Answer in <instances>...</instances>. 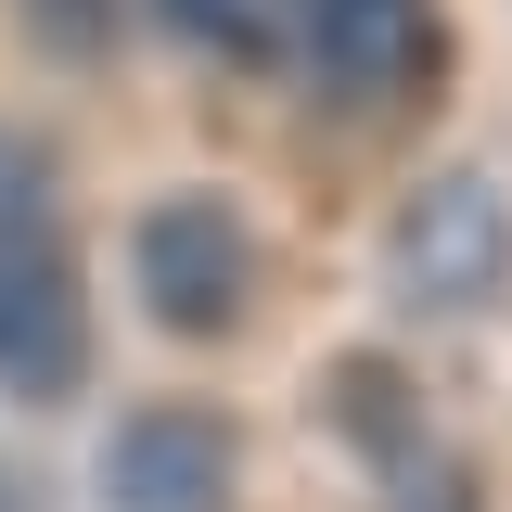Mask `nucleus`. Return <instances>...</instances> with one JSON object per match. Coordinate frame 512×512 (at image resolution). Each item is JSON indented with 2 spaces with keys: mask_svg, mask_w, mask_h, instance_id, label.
<instances>
[{
  "mask_svg": "<svg viewBox=\"0 0 512 512\" xmlns=\"http://www.w3.org/2000/svg\"><path fill=\"white\" fill-rule=\"evenodd\" d=\"M320 410H333V436L359 448L372 474H397L410 448H436V423H423V384L397 372L384 346H346V359L320 372Z\"/></svg>",
  "mask_w": 512,
  "mask_h": 512,
  "instance_id": "obj_6",
  "label": "nucleus"
},
{
  "mask_svg": "<svg viewBox=\"0 0 512 512\" xmlns=\"http://www.w3.org/2000/svg\"><path fill=\"white\" fill-rule=\"evenodd\" d=\"M256 218L231 205V192H154L141 218H128V282H141V308H154V333H180V346H218V333H244L256 308Z\"/></svg>",
  "mask_w": 512,
  "mask_h": 512,
  "instance_id": "obj_2",
  "label": "nucleus"
},
{
  "mask_svg": "<svg viewBox=\"0 0 512 512\" xmlns=\"http://www.w3.org/2000/svg\"><path fill=\"white\" fill-rule=\"evenodd\" d=\"M90 384V295L52 218V167L39 141L0 128V397L13 410H64Z\"/></svg>",
  "mask_w": 512,
  "mask_h": 512,
  "instance_id": "obj_1",
  "label": "nucleus"
},
{
  "mask_svg": "<svg viewBox=\"0 0 512 512\" xmlns=\"http://www.w3.org/2000/svg\"><path fill=\"white\" fill-rule=\"evenodd\" d=\"M180 52H218V64H282L295 39H282V13L269 0H141Z\"/></svg>",
  "mask_w": 512,
  "mask_h": 512,
  "instance_id": "obj_7",
  "label": "nucleus"
},
{
  "mask_svg": "<svg viewBox=\"0 0 512 512\" xmlns=\"http://www.w3.org/2000/svg\"><path fill=\"white\" fill-rule=\"evenodd\" d=\"M13 26H26V52L39 64H116V39H128V0H13Z\"/></svg>",
  "mask_w": 512,
  "mask_h": 512,
  "instance_id": "obj_8",
  "label": "nucleus"
},
{
  "mask_svg": "<svg viewBox=\"0 0 512 512\" xmlns=\"http://www.w3.org/2000/svg\"><path fill=\"white\" fill-rule=\"evenodd\" d=\"M295 52L333 103H397L436 77V0H295Z\"/></svg>",
  "mask_w": 512,
  "mask_h": 512,
  "instance_id": "obj_5",
  "label": "nucleus"
},
{
  "mask_svg": "<svg viewBox=\"0 0 512 512\" xmlns=\"http://www.w3.org/2000/svg\"><path fill=\"white\" fill-rule=\"evenodd\" d=\"M384 295L423 320H474L512 295V192L487 167H436L384 218Z\"/></svg>",
  "mask_w": 512,
  "mask_h": 512,
  "instance_id": "obj_3",
  "label": "nucleus"
},
{
  "mask_svg": "<svg viewBox=\"0 0 512 512\" xmlns=\"http://www.w3.org/2000/svg\"><path fill=\"white\" fill-rule=\"evenodd\" d=\"M244 487V423L218 397H141L103 436V500L116 512H231Z\"/></svg>",
  "mask_w": 512,
  "mask_h": 512,
  "instance_id": "obj_4",
  "label": "nucleus"
},
{
  "mask_svg": "<svg viewBox=\"0 0 512 512\" xmlns=\"http://www.w3.org/2000/svg\"><path fill=\"white\" fill-rule=\"evenodd\" d=\"M372 512H487V474L461 448H410L397 474H372Z\"/></svg>",
  "mask_w": 512,
  "mask_h": 512,
  "instance_id": "obj_9",
  "label": "nucleus"
}]
</instances>
